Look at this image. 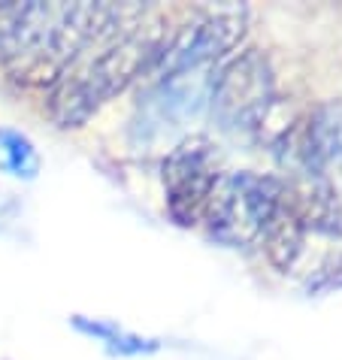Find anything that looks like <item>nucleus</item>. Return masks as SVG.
<instances>
[{"mask_svg":"<svg viewBox=\"0 0 342 360\" xmlns=\"http://www.w3.org/2000/svg\"><path fill=\"white\" fill-rule=\"evenodd\" d=\"M276 158L294 179H327L342 167V100H324L288 124L276 139Z\"/></svg>","mask_w":342,"mask_h":360,"instance_id":"obj_7","label":"nucleus"},{"mask_svg":"<svg viewBox=\"0 0 342 360\" xmlns=\"http://www.w3.org/2000/svg\"><path fill=\"white\" fill-rule=\"evenodd\" d=\"M248 31L246 6H221L203 13L170 39L164 58L148 76H213V67L234 52Z\"/></svg>","mask_w":342,"mask_h":360,"instance_id":"obj_6","label":"nucleus"},{"mask_svg":"<svg viewBox=\"0 0 342 360\" xmlns=\"http://www.w3.org/2000/svg\"><path fill=\"white\" fill-rule=\"evenodd\" d=\"M170 22L164 13L146 6L122 31L94 43L49 91V115L61 131H76L97 115L109 100L127 91L137 79L148 76L164 58Z\"/></svg>","mask_w":342,"mask_h":360,"instance_id":"obj_2","label":"nucleus"},{"mask_svg":"<svg viewBox=\"0 0 342 360\" xmlns=\"http://www.w3.org/2000/svg\"><path fill=\"white\" fill-rule=\"evenodd\" d=\"M79 333L94 339L106 348L113 357H143V354H155L164 348V342L155 336H139L134 330H125L122 324L109 321V318H88V315H73L70 318Z\"/></svg>","mask_w":342,"mask_h":360,"instance_id":"obj_8","label":"nucleus"},{"mask_svg":"<svg viewBox=\"0 0 342 360\" xmlns=\"http://www.w3.org/2000/svg\"><path fill=\"white\" fill-rule=\"evenodd\" d=\"M276 73L260 49H243L221 64L209 85V112L230 136L258 139L276 106Z\"/></svg>","mask_w":342,"mask_h":360,"instance_id":"obj_3","label":"nucleus"},{"mask_svg":"<svg viewBox=\"0 0 342 360\" xmlns=\"http://www.w3.org/2000/svg\"><path fill=\"white\" fill-rule=\"evenodd\" d=\"M43 169L34 139L15 131V127H0V173L13 176L18 182H34Z\"/></svg>","mask_w":342,"mask_h":360,"instance_id":"obj_9","label":"nucleus"},{"mask_svg":"<svg viewBox=\"0 0 342 360\" xmlns=\"http://www.w3.org/2000/svg\"><path fill=\"white\" fill-rule=\"evenodd\" d=\"M224 176L218 146L206 134H188L170 148L160 167L164 203L179 227L203 224L213 194Z\"/></svg>","mask_w":342,"mask_h":360,"instance_id":"obj_5","label":"nucleus"},{"mask_svg":"<svg viewBox=\"0 0 342 360\" xmlns=\"http://www.w3.org/2000/svg\"><path fill=\"white\" fill-rule=\"evenodd\" d=\"M15 209L18 203L13 200V194H6V191H0V227L13 221V215H15Z\"/></svg>","mask_w":342,"mask_h":360,"instance_id":"obj_10","label":"nucleus"},{"mask_svg":"<svg viewBox=\"0 0 342 360\" xmlns=\"http://www.w3.org/2000/svg\"><path fill=\"white\" fill-rule=\"evenodd\" d=\"M279 194V176H260L255 169L224 173L206 209L203 224L209 236L234 248L260 245Z\"/></svg>","mask_w":342,"mask_h":360,"instance_id":"obj_4","label":"nucleus"},{"mask_svg":"<svg viewBox=\"0 0 342 360\" xmlns=\"http://www.w3.org/2000/svg\"><path fill=\"white\" fill-rule=\"evenodd\" d=\"M139 4H18L0 31V64L18 85L55 88L61 76L103 37L122 31Z\"/></svg>","mask_w":342,"mask_h":360,"instance_id":"obj_1","label":"nucleus"}]
</instances>
